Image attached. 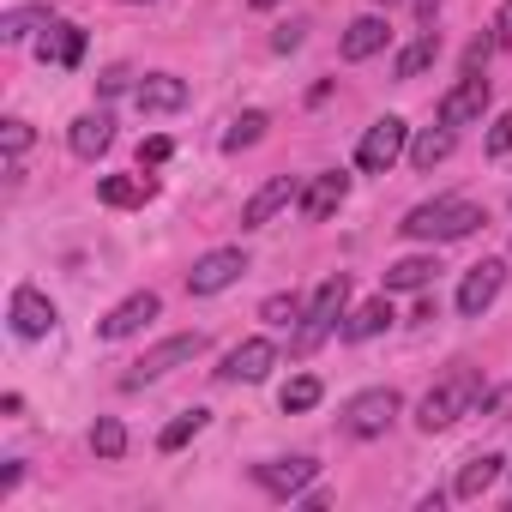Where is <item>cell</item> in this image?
<instances>
[{"instance_id": "cell-1", "label": "cell", "mask_w": 512, "mask_h": 512, "mask_svg": "<svg viewBox=\"0 0 512 512\" xmlns=\"http://www.w3.org/2000/svg\"><path fill=\"white\" fill-rule=\"evenodd\" d=\"M476 398H488V392H482V374L458 368V374H446L440 386L422 392V404H416V428H422V434H440V428H452L458 416H470Z\"/></svg>"}, {"instance_id": "cell-2", "label": "cell", "mask_w": 512, "mask_h": 512, "mask_svg": "<svg viewBox=\"0 0 512 512\" xmlns=\"http://www.w3.org/2000/svg\"><path fill=\"white\" fill-rule=\"evenodd\" d=\"M482 223V211L470 205V199H458V193H446V199H428V205H416V211H404V235L410 241H458V235H470Z\"/></svg>"}, {"instance_id": "cell-3", "label": "cell", "mask_w": 512, "mask_h": 512, "mask_svg": "<svg viewBox=\"0 0 512 512\" xmlns=\"http://www.w3.org/2000/svg\"><path fill=\"white\" fill-rule=\"evenodd\" d=\"M199 356H205V332H175V338L151 344V350L121 374V386H127V392H133V386H151V380H163V374H175V368L199 362Z\"/></svg>"}, {"instance_id": "cell-4", "label": "cell", "mask_w": 512, "mask_h": 512, "mask_svg": "<svg viewBox=\"0 0 512 512\" xmlns=\"http://www.w3.org/2000/svg\"><path fill=\"white\" fill-rule=\"evenodd\" d=\"M344 302H350V278L338 272V278H326V284L308 296V308H302V332H296V350L326 344V338L338 332V320H344Z\"/></svg>"}, {"instance_id": "cell-5", "label": "cell", "mask_w": 512, "mask_h": 512, "mask_svg": "<svg viewBox=\"0 0 512 512\" xmlns=\"http://www.w3.org/2000/svg\"><path fill=\"white\" fill-rule=\"evenodd\" d=\"M398 410H404V398L392 392V386H368V392H356L350 404H344V434L350 440H380L392 422H398Z\"/></svg>"}, {"instance_id": "cell-6", "label": "cell", "mask_w": 512, "mask_h": 512, "mask_svg": "<svg viewBox=\"0 0 512 512\" xmlns=\"http://www.w3.org/2000/svg\"><path fill=\"white\" fill-rule=\"evenodd\" d=\"M404 145H410L404 115H380V121L362 133V145H356V169H362V175H386V169L404 157Z\"/></svg>"}, {"instance_id": "cell-7", "label": "cell", "mask_w": 512, "mask_h": 512, "mask_svg": "<svg viewBox=\"0 0 512 512\" xmlns=\"http://www.w3.org/2000/svg\"><path fill=\"white\" fill-rule=\"evenodd\" d=\"M482 115H488V73L464 61V79L440 97V127H452V133H458V127H476Z\"/></svg>"}, {"instance_id": "cell-8", "label": "cell", "mask_w": 512, "mask_h": 512, "mask_svg": "<svg viewBox=\"0 0 512 512\" xmlns=\"http://www.w3.org/2000/svg\"><path fill=\"white\" fill-rule=\"evenodd\" d=\"M241 272H247L241 247H211L205 260H193V272H187V296H223L229 284H241Z\"/></svg>"}, {"instance_id": "cell-9", "label": "cell", "mask_w": 512, "mask_h": 512, "mask_svg": "<svg viewBox=\"0 0 512 512\" xmlns=\"http://www.w3.org/2000/svg\"><path fill=\"white\" fill-rule=\"evenodd\" d=\"M320 476V464L308 458V452H296V458H266V464H253V482H260L272 500H296L308 482Z\"/></svg>"}, {"instance_id": "cell-10", "label": "cell", "mask_w": 512, "mask_h": 512, "mask_svg": "<svg viewBox=\"0 0 512 512\" xmlns=\"http://www.w3.org/2000/svg\"><path fill=\"white\" fill-rule=\"evenodd\" d=\"M278 368V344L272 338H241L229 356H223V368H217V380H241V386H260L266 374Z\"/></svg>"}, {"instance_id": "cell-11", "label": "cell", "mask_w": 512, "mask_h": 512, "mask_svg": "<svg viewBox=\"0 0 512 512\" xmlns=\"http://www.w3.org/2000/svg\"><path fill=\"white\" fill-rule=\"evenodd\" d=\"M500 284H506V266H500V260H476V266L464 272V284H458V314H464V320H482V314L494 308Z\"/></svg>"}, {"instance_id": "cell-12", "label": "cell", "mask_w": 512, "mask_h": 512, "mask_svg": "<svg viewBox=\"0 0 512 512\" xmlns=\"http://www.w3.org/2000/svg\"><path fill=\"white\" fill-rule=\"evenodd\" d=\"M296 199H302V181H296V175H272L260 193L241 205V229H266V223H272L284 205H296Z\"/></svg>"}, {"instance_id": "cell-13", "label": "cell", "mask_w": 512, "mask_h": 512, "mask_svg": "<svg viewBox=\"0 0 512 512\" xmlns=\"http://www.w3.org/2000/svg\"><path fill=\"white\" fill-rule=\"evenodd\" d=\"M7 320H13V332H19V338H49V332H55V302H49L37 284H19V290H13Z\"/></svg>"}, {"instance_id": "cell-14", "label": "cell", "mask_w": 512, "mask_h": 512, "mask_svg": "<svg viewBox=\"0 0 512 512\" xmlns=\"http://www.w3.org/2000/svg\"><path fill=\"white\" fill-rule=\"evenodd\" d=\"M157 314H163V302H157V290H133V296H127L121 308H109V314H103V326H97V338H109V344H115V338H133V332H139V326H151Z\"/></svg>"}, {"instance_id": "cell-15", "label": "cell", "mask_w": 512, "mask_h": 512, "mask_svg": "<svg viewBox=\"0 0 512 512\" xmlns=\"http://www.w3.org/2000/svg\"><path fill=\"white\" fill-rule=\"evenodd\" d=\"M133 103H139V115H175V109L187 103V79H175V73H145V79L133 85Z\"/></svg>"}, {"instance_id": "cell-16", "label": "cell", "mask_w": 512, "mask_h": 512, "mask_svg": "<svg viewBox=\"0 0 512 512\" xmlns=\"http://www.w3.org/2000/svg\"><path fill=\"white\" fill-rule=\"evenodd\" d=\"M344 199H350V175H344V169H326V175L308 181V193H302V217H308V223H326Z\"/></svg>"}, {"instance_id": "cell-17", "label": "cell", "mask_w": 512, "mask_h": 512, "mask_svg": "<svg viewBox=\"0 0 512 512\" xmlns=\"http://www.w3.org/2000/svg\"><path fill=\"white\" fill-rule=\"evenodd\" d=\"M109 139H115V121H109V109H91V115H79L73 127H67V145H73V157H103L109 151Z\"/></svg>"}, {"instance_id": "cell-18", "label": "cell", "mask_w": 512, "mask_h": 512, "mask_svg": "<svg viewBox=\"0 0 512 512\" xmlns=\"http://www.w3.org/2000/svg\"><path fill=\"white\" fill-rule=\"evenodd\" d=\"M500 470H506V458H500V452H476V458H464V470H458L452 494H458V500H482V494L500 482Z\"/></svg>"}, {"instance_id": "cell-19", "label": "cell", "mask_w": 512, "mask_h": 512, "mask_svg": "<svg viewBox=\"0 0 512 512\" xmlns=\"http://www.w3.org/2000/svg\"><path fill=\"white\" fill-rule=\"evenodd\" d=\"M434 272H440L434 253H410V260H392V266L380 272V284H386V296H392V290H428Z\"/></svg>"}, {"instance_id": "cell-20", "label": "cell", "mask_w": 512, "mask_h": 512, "mask_svg": "<svg viewBox=\"0 0 512 512\" xmlns=\"http://www.w3.org/2000/svg\"><path fill=\"white\" fill-rule=\"evenodd\" d=\"M434 61H440V31H434V25H422V37H416L410 49H398V61H392V79H422Z\"/></svg>"}, {"instance_id": "cell-21", "label": "cell", "mask_w": 512, "mask_h": 512, "mask_svg": "<svg viewBox=\"0 0 512 512\" xmlns=\"http://www.w3.org/2000/svg\"><path fill=\"white\" fill-rule=\"evenodd\" d=\"M386 37H392V31H386V19H374V13H368V19H356V25L344 31V61H368V55H380V49H386Z\"/></svg>"}, {"instance_id": "cell-22", "label": "cell", "mask_w": 512, "mask_h": 512, "mask_svg": "<svg viewBox=\"0 0 512 512\" xmlns=\"http://www.w3.org/2000/svg\"><path fill=\"white\" fill-rule=\"evenodd\" d=\"M386 326H392V302H386V296H374V302H362V308L344 320V338H350V344H362V338H380Z\"/></svg>"}, {"instance_id": "cell-23", "label": "cell", "mask_w": 512, "mask_h": 512, "mask_svg": "<svg viewBox=\"0 0 512 512\" xmlns=\"http://www.w3.org/2000/svg\"><path fill=\"white\" fill-rule=\"evenodd\" d=\"M79 55H85V31H79V25H49V37H43V61H55V67H79Z\"/></svg>"}, {"instance_id": "cell-24", "label": "cell", "mask_w": 512, "mask_h": 512, "mask_svg": "<svg viewBox=\"0 0 512 512\" xmlns=\"http://www.w3.org/2000/svg\"><path fill=\"white\" fill-rule=\"evenodd\" d=\"M151 193H157V187H151L145 175H103V181H97V199H103V205H145Z\"/></svg>"}, {"instance_id": "cell-25", "label": "cell", "mask_w": 512, "mask_h": 512, "mask_svg": "<svg viewBox=\"0 0 512 512\" xmlns=\"http://www.w3.org/2000/svg\"><path fill=\"white\" fill-rule=\"evenodd\" d=\"M266 127H272V121H266V109L235 115V121H229V133H223V151L235 157V151H247V145H260V139H266Z\"/></svg>"}, {"instance_id": "cell-26", "label": "cell", "mask_w": 512, "mask_h": 512, "mask_svg": "<svg viewBox=\"0 0 512 512\" xmlns=\"http://www.w3.org/2000/svg\"><path fill=\"white\" fill-rule=\"evenodd\" d=\"M446 157H452V127L416 133V145H410V163H416V169H434V163H446Z\"/></svg>"}, {"instance_id": "cell-27", "label": "cell", "mask_w": 512, "mask_h": 512, "mask_svg": "<svg viewBox=\"0 0 512 512\" xmlns=\"http://www.w3.org/2000/svg\"><path fill=\"white\" fill-rule=\"evenodd\" d=\"M320 398H326V386H320L314 374H296V380H290V386L278 392V404H284V416H302V410H314Z\"/></svg>"}, {"instance_id": "cell-28", "label": "cell", "mask_w": 512, "mask_h": 512, "mask_svg": "<svg viewBox=\"0 0 512 512\" xmlns=\"http://www.w3.org/2000/svg\"><path fill=\"white\" fill-rule=\"evenodd\" d=\"M37 25H55V13H49V7H13L7 19H0V37H7V43H25Z\"/></svg>"}, {"instance_id": "cell-29", "label": "cell", "mask_w": 512, "mask_h": 512, "mask_svg": "<svg viewBox=\"0 0 512 512\" xmlns=\"http://www.w3.org/2000/svg\"><path fill=\"white\" fill-rule=\"evenodd\" d=\"M205 422H211L205 410H181V416H175V422H169V428L157 434V446H163V452H181V446H187L193 434H205Z\"/></svg>"}, {"instance_id": "cell-30", "label": "cell", "mask_w": 512, "mask_h": 512, "mask_svg": "<svg viewBox=\"0 0 512 512\" xmlns=\"http://www.w3.org/2000/svg\"><path fill=\"white\" fill-rule=\"evenodd\" d=\"M91 452H97V458H121V452H127V428H121L115 416H97V428H91Z\"/></svg>"}, {"instance_id": "cell-31", "label": "cell", "mask_w": 512, "mask_h": 512, "mask_svg": "<svg viewBox=\"0 0 512 512\" xmlns=\"http://www.w3.org/2000/svg\"><path fill=\"white\" fill-rule=\"evenodd\" d=\"M0 139H7V163H19V157L31 151V121H19V115H13L7 127H0Z\"/></svg>"}, {"instance_id": "cell-32", "label": "cell", "mask_w": 512, "mask_h": 512, "mask_svg": "<svg viewBox=\"0 0 512 512\" xmlns=\"http://www.w3.org/2000/svg\"><path fill=\"white\" fill-rule=\"evenodd\" d=\"M272 326H290V320H302V302L296 296H266V308H260Z\"/></svg>"}, {"instance_id": "cell-33", "label": "cell", "mask_w": 512, "mask_h": 512, "mask_svg": "<svg viewBox=\"0 0 512 512\" xmlns=\"http://www.w3.org/2000/svg\"><path fill=\"white\" fill-rule=\"evenodd\" d=\"M482 151H488V157H506V151H512V109H506V115H500V121L488 127V139H482Z\"/></svg>"}, {"instance_id": "cell-34", "label": "cell", "mask_w": 512, "mask_h": 512, "mask_svg": "<svg viewBox=\"0 0 512 512\" xmlns=\"http://www.w3.org/2000/svg\"><path fill=\"white\" fill-rule=\"evenodd\" d=\"M169 151H175V145L157 133V139H145V145H139V163H145V169H157V163H169Z\"/></svg>"}, {"instance_id": "cell-35", "label": "cell", "mask_w": 512, "mask_h": 512, "mask_svg": "<svg viewBox=\"0 0 512 512\" xmlns=\"http://www.w3.org/2000/svg\"><path fill=\"white\" fill-rule=\"evenodd\" d=\"M494 49H512V0L494 13Z\"/></svg>"}, {"instance_id": "cell-36", "label": "cell", "mask_w": 512, "mask_h": 512, "mask_svg": "<svg viewBox=\"0 0 512 512\" xmlns=\"http://www.w3.org/2000/svg\"><path fill=\"white\" fill-rule=\"evenodd\" d=\"M272 49H278V55H290V49H302V25H284V31L272 37Z\"/></svg>"}, {"instance_id": "cell-37", "label": "cell", "mask_w": 512, "mask_h": 512, "mask_svg": "<svg viewBox=\"0 0 512 512\" xmlns=\"http://www.w3.org/2000/svg\"><path fill=\"white\" fill-rule=\"evenodd\" d=\"M127 79H133V73H127V67H109V73H103V79H97V85H103V97H115V91H127Z\"/></svg>"}, {"instance_id": "cell-38", "label": "cell", "mask_w": 512, "mask_h": 512, "mask_svg": "<svg viewBox=\"0 0 512 512\" xmlns=\"http://www.w3.org/2000/svg\"><path fill=\"white\" fill-rule=\"evenodd\" d=\"M19 482H25V464H19V458H13V464H7V470H0V500H7V494H13V488H19Z\"/></svg>"}, {"instance_id": "cell-39", "label": "cell", "mask_w": 512, "mask_h": 512, "mask_svg": "<svg viewBox=\"0 0 512 512\" xmlns=\"http://www.w3.org/2000/svg\"><path fill=\"white\" fill-rule=\"evenodd\" d=\"M434 13H440V0H416V19L422 25H434Z\"/></svg>"}, {"instance_id": "cell-40", "label": "cell", "mask_w": 512, "mask_h": 512, "mask_svg": "<svg viewBox=\"0 0 512 512\" xmlns=\"http://www.w3.org/2000/svg\"><path fill=\"white\" fill-rule=\"evenodd\" d=\"M253 7H278V0H253Z\"/></svg>"}, {"instance_id": "cell-41", "label": "cell", "mask_w": 512, "mask_h": 512, "mask_svg": "<svg viewBox=\"0 0 512 512\" xmlns=\"http://www.w3.org/2000/svg\"><path fill=\"white\" fill-rule=\"evenodd\" d=\"M374 7H398V0H374Z\"/></svg>"}]
</instances>
